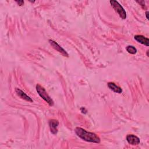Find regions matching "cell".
Returning <instances> with one entry per match:
<instances>
[{
  "label": "cell",
  "mask_w": 149,
  "mask_h": 149,
  "mask_svg": "<svg viewBox=\"0 0 149 149\" xmlns=\"http://www.w3.org/2000/svg\"><path fill=\"white\" fill-rule=\"evenodd\" d=\"M74 132L77 136L87 142L95 143H99L100 142V137L94 133L87 132L84 129L79 127H76L74 129Z\"/></svg>",
  "instance_id": "cell-1"
},
{
  "label": "cell",
  "mask_w": 149,
  "mask_h": 149,
  "mask_svg": "<svg viewBox=\"0 0 149 149\" xmlns=\"http://www.w3.org/2000/svg\"><path fill=\"white\" fill-rule=\"evenodd\" d=\"M36 90L38 94V95L45 101H46L50 106H52L54 105V101L52 98L49 96L47 94L45 88L41 86L40 84H37L36 85Z\"/></svg>",
  "instance_id": "cell-2"
},
{
  "label": "cell",
  "mask_w": 149,
  "mask_h": 149,
  "mask_svg": "<svg viewBox=\"0 0 149 149\" xmlns=\"http://www.w3.org/2000/svg\"><path fill=\"white\" fill-rule=\"evenodd\" d=\"M111 6L114 9V10L118 13L119 16L122 19H125L126 18V12L123 9V8L120 5V3L116 1H109Z\"/></svg>",
  "instance_id": "cell-3"
},
{
  "label": "cell",
  "mask_w": 149,
  "mask_h": 149,
  "mask_svg": "<svg viewBox=\"0 0 149 149\" xmlns=\"http://www.w3.org/2000/svg\"><path fill=\"white\" fill-rule=\"evenodd\" d=\"M49 42L54 49H55L56 51L59 52L63 56H66V57L69 56V55L67 53V52L62 47H61L57 42H56L55 41L52 40H49Z\"/></svg>",
  "instance_id": "cell-4"
},
{
  "label": "cell",
  "mask_w": 149,
  "mask_h": 149,
  "mask_svg": "<svg viewBox=\"0 0 149 149\" xmlns=\"http://www.w3.org/2000/svg\"><path fill=\"white\" fill-rule=\"evenodd\" d=\"M59 125V122L56 119H51L49 121V126L50 128L51 132L56 134L58 132V126Z\"/></svg>",
  "instance_id": "cell-5"
},
{
  "label": "cell",
  "mask_w": 149,
  "mask_h": 149,
  "mask_svg": "<svg viewBox=\"0 0 149 149\" xmlns=\"http://www.w3.org/2000/svg\"><path fill=\"white\" fill-rule=\"evenodd\" d=\"M127 141L132 146H136L140 143V141L138 137L133 134H128L126 136Z\"/></svg>",
  "instance_id": "cell-6"
},
{
  "label": "cell",
  "mask_w": 149,
  "mask_h": 149,
  "mask_svg": "<svg viewBox=\"0 0 149 149\" xmlns=\"http://www.w3.org/2000/svg\"><path fill=\"white\" fill-rule=\"evenodd\" d=\"M15 91H16L17 95L20 98H21L22 99L24 100H26L27 101H29V102H33V100L29 96H28L24 92H23L22 90H21L20 89H19L18 88H15Z\"/></svg>",
  "instance_id": "cell-7"
},
{
  "label": "cell",
  "mask_w": 149,
  "mask_h": 149,
  "mask_svg": "<svg viewBox=\"0 0 149 149\" xmlns=\"http://www.w3.org/2000/svg\"><path fill=\"white\" fill-rule=\"evenodd\" d=\"M134 39L139 42L148 47L149 46V40L147 38H146L142 35H136L134 37Z\"/></svg>",
  "instance_id": "cell-8"
},
{
  "label": "cell",
  "mask_w": 149,
  "mask_h": 149,
  "mask_svg": "<svg viewBox=\"0 0 149 149\" xmlns=\"http://www.w3.org/2000/svg\"><path fill=\"white\" fill-rule=\"evenodd\" d=\"M108 87L113 92L116 93H122V89L119 87V86H118L117 85H116L113 82H109L108 83Z\"/></svg>",
  "instance_id": "cell-9"
},
{
  "label": "cell",
  "mask_w": 149,
  "mask_h": 149,
  "mask_svg": "<svg viewBox=\"0 0 149 149\" xmlns=\"http://www.w3.org/2000/svg\"><path fill=\"white\" fill-rule=\"evenodd\" d=\"M126 51L131 54H135L137 52V49L132 45H128L127 47H126Z\"/></svg>",
  "instance_id": "cell-10"
},
{
  "label": "cell",
  "mask_w": 149,
  "mask_h": 149,
  "mask_svg": "<svg viewBox=\"0 0 149 149\" xmlns=\"http://www.w3.org/2000/svg\"><path fill=\"white\" fill-rule=\"evenodd\" d=\"M16 2H17L20 6H22L24 4V1H16Z\"/></svg>",
  "instance_id": "cell-11"
},
{
  "label": "cell",
  "mask_w": 149,
  "mask_h": 149,
  "mask_svg": "<svg viewBox=\"0 0 149 149\" xmlns=\"http://www.w3.org/2000/svg\"><path fill=\"white\" fill-rule=\"evenodd\" d=\"M80 110H81V112H82V113H86V112H87V110H86L84 107L81 108Z\"/></svg>",
  "instance_id": "cell-12"
},
{
  "label": "cell",
  "mask_w": 149,
  "mask_h": 149,
  "mask_svg": "<svg viewBox=\"0 0 149 149\" xmlns=\"http://www.w3.org/2000/svg\"><path fill=\"white\" fill-rule=\"evenodd\" d=\"M148 11H147V12H146V18H147V19H148Z\"/></svg>",
  "instance_id": "cell-13"
},
{
  "label": "cell",
  "mask_w": 149,
  "mask_h": 149,
  "mask_svg": "<svg viewBox=\"0 0 149 149\" xmlns=\"http://www.w3.org/2000/svg\"><path fill=\"white\" fill-rule=\"evenodd\" d=\"M148 52H149V51L147 50V56H148Z\"/></svg>",
  "instance_id": "cell-14"
}]
</instances>
